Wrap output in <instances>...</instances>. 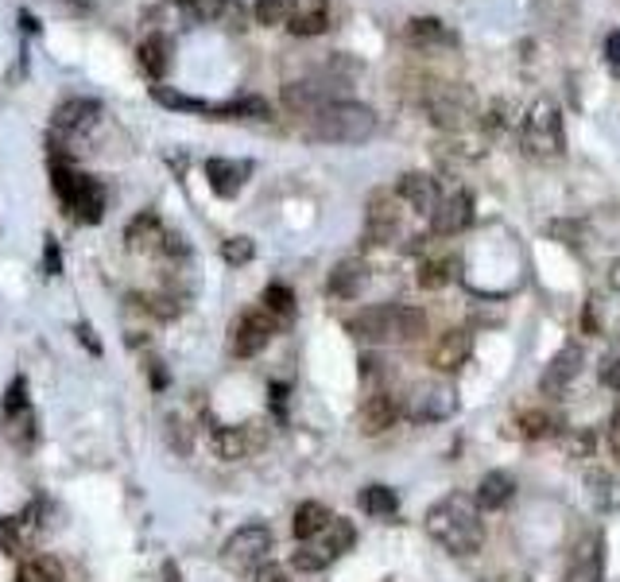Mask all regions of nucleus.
<instances>
[{"label":"nucleus","mask_w":620,"mask_h":582,"mask_svg":"<svg viewBox=\"0 0 620 582\" xmlns=\"http://www.w3.org/2000/svg\"><path fill=\"white\" fill-rule=\"evenodd\" d=\"M404 39L415 47V51H427V55H431V51H442V47H458V36L434 16H415L412 24H407Z\"/></svg>","instance_id":"obj_20"},{"label":"nucleus","mask_w":620,"mask_h":582,"mask_svg":"<svg viewBox=\"0 0 620 582\" xmlns=\"http://www.w3.org/2000/svg\"><path fill=\"white\" fill-rule=\"evenodd\" d=\"M485 128L493 132V137H501V132L516 128V105H513V101L496 98L493 105H489V113H485Z\"/></svg>","instance_id":"obj_36"},{"label":"nucleus","mask_w":620,"mask_h":582,"mask_svg":"<svg viewBox=\"0 0 620 582\" xmlns=\"http://www.w3.org/2000/svg\"><path fill=\"white\" fill-rule=\"evenodd\" d=\"M422 528L427 536L450 555H477L481 544H485V520H481V509L477 501L466 497V493H446L442 501H434L427 517H422Z\"/></svg>","instance_id":"obj_1"},{"label":"nucleus","mask_w":620,"mask_h":582,"mask_svg":"<svg viewBox=\"0 0 620 582\" xmlns=\"http://www.w3.org/2000/svg\"><path fill=\"white\" fill-rule=\"evenodd\" d=\"M330 28V0H303L295 12V20L288 24L291 36L306 39V36H322Z\"/></svg>","instance_id":"obj_25"},{"label":"nucleus","mask_w":620,"mask_h":582,"mask_svg":"<svg viewBox=\"0 0 620 582\" xmlns=\"http://www.w3.org/2000/svg\"><path fill=\"white\" fill-rule=\"evenodd\" d=\"M609 288H612V295H620V261L609 264Z\"/></svg>","instance_id":"obj_45"},{"label":"nucleus","mask_w":620,"mask_h":582,"mask_svg":"<svg viewBox=\"0 0 620 582\" xmlns=\"http://www.w3.org/2000/svg\"><path fill=\"white\" fill-rule=\"evenodd\" d=\"M602 579H605V540L602 536L578 540L567 564V582H602Z\"/></svg>","instance_id":"obj_16"},{"label":"nucleus","mask_w":620,"mask_h":582,"mask_svg":"<svg viewBox=\"0 0 620 582\" xmlns=\"http://www.w3.org/2000/svg\"><path fill=\"white\" fill-rule=\"evenodd\" d=\"M163 237H167V229H163L160 214H155V210H144V214H136V218L128 222L125 245L132 249V253H160Z\"/></svg>","instance_id":"obj_22"},{"label":"nucleus","mask_w":620,"mask_h":582,"mask_svg":"<svg viewBox=\"0 0 620 582\" xmlns=\"http://www.w3.org/2000/svg\"><path fill=\"white\" fill-rule=\"evenodd\" d=\"M152 98L167 110H182V113H214V105L202 98H187V93H175L172 86H152Z\"/></svg>","instance_id":"obj_34"},{"label":"nucleus","mask_w":620,"mask_h":582,"mask_svg":"<svg viewBox=\"0 0 620 582\" xmlns=\"http://www.w3.org/2000/svg\"><path fill=\"white\" fill-rule=\"evenodd\" d=\"M299 4H303V0H256V4H252V20L264 24V28H279V24L288 28L291 20H295Z\"/></svg>","instance_id":"obj_28"},{"label":"nucleus","mask_w":620,"mask_h":582,"mask_svg":"<svg viewBox=\"0 0 620 582\" xmlns=\"http://www.w3.org/2000/svg\"><path fill=\"white\" fill-rule=\"evenodd\" d=\"M597 451V435L585 428H567L562 431V455L574 458V463H582V458H594Z\"/></svg>","instance_id":"obj_35"},{"label":"nucleus","mask_w":620,"mask_h":582,"mask_svg":"<svg viewBox=\"0 0 620 582\" xmlns=\"http://www.w3.org/2000/svg\"><path fill=\"white\" fill-rule=\"evenodd\" d=\"M306 137L322 144H365L377 137V113L360 101H333L306 117Z\"/></svg>","instance_id":"obj_3"},{"label":"nucleus","mask_w":620,"mask_h":582,"mask_svg":"<svg viewBox=\"0 0 620 582\" xmlns=\"http://www.w3.org/2000/svg\"><path fill=\"white\" fill-rule=\"evenodd\" d=\"M51 187H54V194H59V202L71 210L81 226H98V222L105 218L109 194H105V187H101V179L74 172L66 160H63V164H59V160H51Z\"/></svg>","instance_id":"obj_5"},{"label":"nucleus","mask_w":620,"mask_h":582,"mask_svg":"<svg viewBox=\"0 0 620 582\" xmlns=\"http://www.w3.org/2000/svg\"><path fill=\"white\" fill-rule=\"evenodd\" d=\"M43 268L47 276L63 273V253H59V241H54V237H47V245H43Z\"/></svg>","instance_id":"obj_39"},{"label":"nucleus","mask_w":620,"mask_h":582,"mask_svg":"<svg viewBox=\"0 0 620 582\" xmlns=\"http://www.w3.org/2000/svg\"><path fill=\"white\" fill-rule=\"evenodd\" d=\"M469 226H473V194H469L466 187H454V191L442 194L439 210H434V218H431V229L439 237H454Z\"/></svg>","instance_id":"obj_14"},{"label":"nucleus","mask_w":620,"mask_h":582,"mask_svg":"<svg viewBox=\"0 0 620 582\" xmlns=\"http://www.w3.org/2000/svg\"><path fill=\"white\" fill-rule=\"evenodd\" d=\"M20 416H27L24 377H16V381L9 384V392H4V419H20Z\"/></svg>","instance_id":"obj_38"},{"label":"nucleus","mask_w":620,"mask_h":582,"mask_svg":"<svg viewBox=\"0 0 620 582\" xmlns=\"http://www.w3.org/2000/svg\"><path fill=\"white\" fill-rule=\"evenodd\" d=\"M268 555H271L268 524H241L222 547L225 564L241 567V571H249V567H252V571H256V567H264V564H268Z\"/></svg>","instance_id":"obj_8"},{"label":"nucleus","mask_w":620,"mask_h":582,"mask_svg":"<svg viewBox=\"0 0 620 582\" xmlns=\"http://www.w3.org/2000/svg\"><path fill=\"white\" fill-rule=\"evenodd\" d=\"M101 121V101L98 98H66L59 110H54V137L63 140H78L86 137L93 125Z\"/></svg>","instance_id":"obj_12"},{"label":"nucleus","mask_w":620,"mask_h":582,"mask_svg":"<svg viewBox=\"0 0 620 582\" xmlns=\"http://www.w3.org/2000/svg\"><path fill=\"white\" fill-rule=\"evenodd\" d=\"M252 582H291V579H288V571H283V567L264 564V567H256V574H252Z\"/></svg>","instance_id":"obj_41"},{"label":"nucleus","mask_w":620,"mask_h":582,"mask_svg":"<svg viewBox=\"0 0 620 582\" xmlns=\"http://www.w3.org/2000/svg\"><path fill=\"white\" fill-rule=\"evenodd\" d=\"M276 330H279V319H271L264 307H252V311H244L241 319L233 322L229 350H233L237 357H256L264 346H268L271 338H276Z\"/></svg>","instance_id":"obj_10"},{"label":"nucleus","mask_w":620,"mask_h":582,"mask_svg":"<svg viewBox=\"0 0 620 582\" xmlns=\"http://www.w3.org/2000/svg\"><path fill=\"white\" fill-rule=\"evenodd\" d=\"M163 582H182L179 567H175V564H172V559H167V564H163Z\"/></svg>","instance_id":"obj_46"},{"label":"nucleus","mask_w":620,"mask_h":582,"mask_svg":"<svg viewBox=\"0 0 620 582\" xmlns=\"http://www.w3.org/2000/svg\"><path fill=\"white\" fill-rule=\"evenodd\" d=\"M396 194H400V202H404L412 214H419V218H427L431 222L434 218V210H439V202H442V182L434 179V175H427V172H407V175H400V182H396Z\"/></svg>","instance_id":"obj_11"},{"label":"nucleus","mask_w":620,"mask_h":582,"mask_svg":"<svg viewBox=\"0 0 620 582\" xmlns=\"http://www.w3.org/2000/svg\"><path fill=\"white\" fill-rule=\"evenodd\" d=\"M136 59H140V71H144L152 83H163V74L172 71V39L155 31V36H148L144 43H140Z\"/></svg>","instance_id":"obj_24"},{"label":"nucleus","mask_w":620,"mask_h":582,"mask_svg":"<svg viewBox=\"0 0 620 582\" xmlns=\"http://www.w3.org/2000/svg\"><path fill=\"white\" fill-rule=\"evenodd\" d=\"M249 175H252L249 160H222V155L206 160L210 191H214L217 199H237V194H241V187L249 182Z\"/></svg>","instance_id":"obj_17"},{"label":"nucleus","mask_w":620,"mask_h":582,"mask_svg":"<svg viewBox=\"0 0 620 582\" xmlns=\"http://www.w3.org/2000/svg\"><path fill=\"white\" fill-rule=\"evenodd\" d=\"M350 334L372 346H400V342H415L427 334V315L412 303H380V307H365L350 315L345 322Z\"/></svg>","instance_id":"obj_2"},{"label":"nucleus","mask_w":620,"mask_h":582,"mask_svg":"<svg viewBox=\"0 0 620 582\" xmlns=\"http://www.w3.org/2000/svg\"><path fill=\"white\" fill-rule=\"evenodd\" d=\"M427 113L439 128H450V132H461V128L473 125L477 117V98L466 90L461 83H439L427 93Z\"/></svg>","instance_id":"obj_7"},{"label":"nucleus","mask_w":620,"mask_h":582,"mask_svg":"<svg viewBox=\"0 0 620 582\" xmlns=\"http://www.w3.org/2000/svg\"><path fill=\"white\" fill-rule=\"evenodd\" d=\"M360 509L369 513V517H396L400 501L388 485H365V493H360Z\"/></svg>","instance_id":"obj_33"},{"label":"nucleus","mask_w":620,"mask_h":582,"mask_svg":"<svg viewBox=\"0 0 620 582\" xmlns=\"http://www.w3.org/2000/svg\"><path fill=\"white\" fill-rule=\"evenodd\" d=\"M605 63H609V71L620 78V31H612V36L605 39Z\"/></svg>","instance_id":"obj_40"},{"label":"nucleus","mask_w":620,"mask_h":582,"mask_svg":"<svg viewBox=\"0 0 620 582\" xmlns=\"http://www.w3.org/2000/svg\"><path fill=\"white\" fill-rule=\"evenodd\" d=\"M400 416H404V404H400L392 392H372L369 401H365V408H360V431H365V435H380V431L392 428Z\"/></svg>","instance_id":"obj_21"},{"label":"nucleus","mask_w":620,"mask_h":582,"mask_svg":"<svg viewBox=\"0 0 620 582\" xmlns=\"http://www.w3.org/2000/svg\"><path fill=\"white\" fill-rule=\"evenodd\" d=\"M261 307L279 322L291 319V315H295V291H291L288 283H268V288H264V295H261Z\"/></svg>","instance_id":"obj_32"},{"label":"nucleus","mask_w":620,"mask_h":582,"mask_svg":"<svg viewBox=\"0 0 620 582\" xmlns=\"http://www.w3.org/2000/svg\"><path fill=\"white\" fill-rule=\"evenodd\" d=\"M78 338H81V346L90 350V354H101V342L93 338V330L90 327H78Z\"/></svg>","instance_id":"obj_44"},{"label":"nucleus","mask_w":620,"mask_h":582,"mask_svg":"<svg viewBox=\"0 0 620 582\" xmlns=\"http://www.w3.org/2000/svg\"><path fill=\"white\" fill-rule=\"evenodd\" d=\"M249 431L244 428H214V455L225 458V463H237V458L249 455Z\"/></svg>","instance_id":"obj_30"},{"label":"nucleus","mask_w":620,"mask_h":582,"mask_svg":"<svg viewBox=\"0 0 620 582\" xmlns=\"http://www.w3.org/2000/svg\"><path fill=\"white\" fill-rule=\"evenodd\" d=\"M605 384H609L612 392H620V357L612 365H605Z\"/></svg>","instance_id":"obj_43"},{"label":"nucleus","mask_w":620,"mask_h":582,"mask_svg":"<svg viewBox=\"0 0 620 582\" xmlns=\"http://www.w3.org/2000/svg\"><path fill=\"white\" fill-rule=\"evenodd\" d=\"M609 451H612V458L620 463V412L612 416V423H609Z\"/></svg>","instance_id":"obj_42"},{"label":"nucleus","mask_w":620,"mask_h":582,"mask_svg":"<svg viewBox=\"0 0 620 582\" xmlns=\"http://www.w3.org/2000/svg\"><path fill=\"white\" fill-rule=\"evenodd\" d=\"M520 148L528 160H540V164H551V160H558V155L567 152V128H562L558 101L551 98L531 101L520 121Z\"/></svg>","instance_id":"obj_4"},{"label":"nucleus","mask_w":620,"mask_h":582,"mask_svg":"<svg viewBox=\"0 0 620 582\" xmlns=\"http://www.w3.org/2000/svg\"><path fill=\"white\" fill-rule=\"evenodd\" d=\"M562 428H567L562 416L551 412V408H531L520 416V435L523 439H547V435H558Z\"/></svg>","instance_id":"obj_29"},{"label":"nucleus","mask_w":620,"mask_h":582,"mask_svg":"<svg viewBox=\"0 0 620 582\" xmlns=\"http://www.w3.org/2000/svg\"><path fill=\"white\" fill-rule=\"evenodd\" d=\"M582 365H585V354L578 342H570V346H562L555 357L547 362V369H543L540 377V392L543 396H562V392L574 384V377L582 374Z\"/></svg>","instance_id":"obj_15"},{"label":"nucleus","mask_w":620,"mask_h":582,"mask_svg":"<svg viewBox=\"0 0 620 582\" xmlns=\"http://www.w3.org/2000/svg\"><path fill=\"white\" fill-rule=\"evenodd\" d=\"M20 24H24V31H39V20L27 16V12H20Z\"/></svg>","instance_id":"obj_47"},{"label":"nucleus","mask_w":620,"mask_h":582,"mask_svg":"<svg viewBox=\"0 0 620 582\" xmlns=\"http://www.w3.org/2000/svg\"><path fill=\"white\" fill-rule=\"evenodd\" d=\"M330 520H333V513L326 509V505H318V501H303V505L295 509V520H291V532H295V540L303 544V540H315Z\"/></svg>","instance_id":"obj_27"},{"label":"nucleus","mask_w":620,"mask_h":582,"mask_svg":"<svg viewBox=\"0 0 620 582\" xmlns=\"http://www.w3.org/2000/svg\"><path fill=\"white\" fill-rule=\"evenodd\" d=\"M353 540H357V528H353L345 517H333L315 540H303V544L295 547L291 564H295V571L318 574V571H326V567L338 564V559L353 547Z\"/></svg>","instance_id":"obj_6"},{"label":"nucleus","mask_w":620,"mask_h":582,"mask_svg":"<svg viewBox=\"0 0 620 582\" xmlns=\"http://www.w3.org/2000/svg\"><path fill=\"white\" fill-rule=\"evenodd\" d=\"M458 268L461 261L454 253H439V256H427L419 264V283L427 291H439V288H450V283L458 280Z\"/></svg>","instance_id":"obj_26"},{"label":"nucleus","mask_w":620,"mask_h":582,"mask_svg":"<svg viewBox=\"0 0 620 582\" xmlns=\"http://www.w3.org/2000/svg\"><path fill=\"white\" fill-rule=\"evenodd\" d=\"M404 214L407 206L400 202L396 191L372 194L369 214H365V241H369V245H392V241H400V233H404Z\"/></svg>","instance_id":"obj_9"},{"label":"nucleus","mask_w":620,"mask_h":582,"mask_svg":"<svg viewBox=\"0 0 620 582\" xmlns=\"http://www.w3.org/2000/svg\"><path fill=\"white\" fill-rule=\"evenodd\" d=\"M369 283V268L360 256H345L330 268V280H326V291H330L333 300H357L360 291Z\"/></svg>","instance_id":"obj_18"},{"label":"nucleus","mask_w":620,"mask_h":582,"mask_svg":"<svg viewBox=\"0 0 620 582\" xmlns=\"http://www.w3.org/2000/svg\"><path fill=\"white\" fill-rule=\"evenodd\" d=\"M469 357H473V334L469 330H446V334L434 338L431 346V369L434 374H461L469 365Z\"/></svg>","instance_id":"obj_13"},{"label":"nucleus","mask_w":620,"mask_h":582,"mask_svg":"<svg viewBox=\"0 0 620 582\" xmlns=\"http://www.w3.org/2000/svg\"><path fill=\"white\" fill-rule=\"evenodd\" d=\"M16 582H66V571L54 555H31L16 571Z\"/></svg>","instance_id":"obj_31"},{"label":"nucleus","mask_w":620,"mask_h":582,"mask_svg":"<svg viewBox=\"0 0 620 582\" xmlns=\"http://www.w3.org/2000/svg\"><path fill=\"white\" fill-rule=\"evenodd\" d=\"M222 256H225V264H249L252 256H256V245H252L249 237H229L222 245Z\"/></svg>","instance_id":"obj_37"},{"label":"nucleus","mask_w":620,"mask_h":582,"mask_svg":"<svg viewBox=\"0 0 620 582\" xmlns=\"http://www.w3.org/2000/svg\"><path fill=\"white\" fill-rule=\"evenodd\" d=\"M454 412V392L442 389V384H422L412 401L404 404V416L419 419V423H431V419H442Z\"/></svg>","instance_id":"obj_19"},{"label":"nucleus","mask_w":620,"mask_h":582,"mask_svg":"<svg viewBox=\"0 0 620 582\" xmlns=\"http://www.w3.org/2000/svg\"><path fill=\"white\" fill-rule=\"evenodd\" d=\"M513 497H516V482H513V473H504V470L485 473V478H481V485L473 490V501H477V509H481V513L504 509Z\"/></svg>","instance_id":"obj_23"}]
</instances>
